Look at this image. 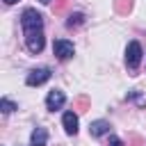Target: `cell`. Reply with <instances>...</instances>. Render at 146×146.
<instances>
[{
    "instance_id": "6da1fadb",
    "label": "cell",
    "mask_w": 146,
    "mask_h": 146,
    "mask_svg": "<svg viewBox=\"0 0 146 146\" xmlns=\"http://www.w3.org/2000/svg\"><path fill=\"white\" fill-rule=\"evenodd\" d=\"M21 27H23V34H27V32H39V30H43V16L36 11V9H25L23 14H21Z\"/></svg>"
},
{
    "instance_id": "7a4b0ae2",
    "label": "cell",
    "mask_w": 146,
    "mask_h": 146,
    "mask_svg": "<svg viewBox=\"0 0 146 146\" xmlns=\"http://www.w3.org/2000/svg\"><path fill=\"white\" fill-rule=\"evenodd\" d=\"M141 46H139V41H130L128 43V48H125V66L130 68V71H137L139 68V62H141Z\"/></svg>"
},
{
    "instance_id": "3957f363",
    "label": "cell",
    "mask_w": 146,
    "mask_h": 146,
    "mask_svg": "<svg viewBox=\"0 0 146 146\" xmlns=\"http://www.w3.org/2000/svg\"><path fill=\"white\" fill-rule=\"evenodd\" d=\"M25 46H27V50H30L32 55H39V52L43 50V46H46L43 30H39V32H27V34H25Z\"/></svg>"
},
{
    "instance_id": "277c9868",
    "label": "cell",
    "mask_w": 146,
    "mask_h": 146,
    "mask_svg": "<svg viewBox=\"0 0 146 146\" xmlns=\"http://www.w3.org/2000/svg\"><path fill=\"white\" fill-rule=\"evenodd\" d=\"M50 68L48 66H39V68H32L30 73H27V78H25V82H27V87H39V84H43V82H48L50 80Z\"/></svg>"
},
{
    "instance_id": "5b68a950",
    "label": "cell",
    "mask_w": 146,
    "mask_h": 146,
    "mask_svg": "<svg viewBox=\"0 0 146 146\" xmlns=\"http://www.w3.org/2000/svg\"><path fill=\"white\" fill-rule=\"evenodd\" d=\"M52 52H55V57L57 59H71L73 57V52H75V48H73V43L71 41H66V39H57L55 43H52Z\"/></svg>"
},
{
    "instance_id": "8992f818",
    "label": "cell",
    "mask_w": 146,
    "mask_h": 146,
    "mask_svg": "<svg viewBox=\"0 0 146 146\" xmlns=\"http://www.w3.org/2000/svg\"><path fill=\"white\" fill-rule=\"evenodd\" d=\"M64 103H66V96H64V91H59V89H52V91H48V96H46V107H48L50 112H55V110H62V107H64Z\"/></svg>"
},
{
    "instance_id": "52a82bcc",
    "label": "cell",
    "mask_w": 146,
    "mask_h": 146,
    "mask_svg": "<svg viewBox=\"0 0 146 146\" xmlns=\"http://www.w3.org/2000/svg\"><path fill=\"white\" fill-rule=\"evenodd\" d=\"M110 121H105V119H96V121H91L89 123V135L91 137H103V135H110Z\"/></svg>"
},
{
    "instance_id": "ba28073f",
    "label": "cell",
    "mask_w": 146,
    "mask_h": 146,
    "mask_svg": "<svg viewBox=\"0 0 146 146\" xmlns=\"http://www.w3.org/2000/svg\"><path fill=\"white\" fill-rule=\"evenodd\" d=\"M62 125H64L66 135H75V132H78V114H75V112H64Z\"/></svg>"
},
{
    "instance_id": "9c48e42d",
    "label": "cell",
    "mask_w": 146,
    "mask_h": 146,
    "mask_svg": "<svg viewBox=\"0 0 146 146\" xmlns=\"http://www.w3.org/2000/svg\"><path fill=\"white\" fill-rule=\"evenodd\" d=\"M46 141H48V130L46 128H34L32 137H30V144L32 146H46Z\"/></svg>"
},
{
    "instance_id": "30bf717a",
    "label": "cell",
    "mask_w": 146,
    "mask_h": 146,
    "mask_svg": "<svg viewBox=\"0 0 146 146\" xmlns=\"http://www.w3.org/2000/svg\"><path fill=\"white\" fill-rule=\"evenodd\" d=\"M82 23H84V14H80V11H78V14H71L68 21H66L68 27H75V25H82Z\"/></svg>"
},
{
    "instance_id": "8fae6325",
    "label": "cell",
    "mask_w": 146,
    "mask_h": 146,
    "mask_svg": "<svg viewBox=\"0 0 146 146\" xmlns=\"http://www.w3.org/2000/svg\"><path fill=\"white\" fill-rule=\"evenodd\" d=\"M0 110H2L5 114H11L14 110H18V105H16V103H11L9 98H2V100H0Z\"/></svg>"
},
{
    "instance_id": "7c38bea8",
    "label": "cell",
    "mask_w": 146,
    "mask_h": 146,
    "mask_svg": "<svg viewBox=\"0 0 146 146\" xmlns=\"http://www.w3.org/2000/svg\"><path fill=\"white\" fill-rule=\"evenodd\" d=\"M132 7V0H116V9L119 11H128Z\"/></svg>"
},
{
    "instance_id": "4fadbf2b",
    "label": "cell",
    "mask_w": 146,
    "mask_h": 146,
    "mask_svg": "<svg viewBox=\"0 0 146 146\" xmlns=\"http://www.w3.org/2000/svg\"><path fill=\"white\" fill-rule=\"evenodd\" d=\"M110 146H123V141H121L119 137H114V135H110Z\"/></svg>"
},
{
    "instance_id": "5bb4252c",
    "label": "cell",
    "mask_w": 146,
    "mask_h": 146,
    "mask_svg": "<svg viewBox=\"0 0 146 146\" xmlns=\"http://www.w3.org/2000/svg\"><path fill=\"white\" fill-rule=\"evenodd\" d=\"M5 5H14V2H18V0H2Z\"/></svg>"
},
{
    "instance_id": "9a60e30c",
    "label": "cell",
    "mask_w": 146,
    "mask_h": 146,
    "mask_svg": "<svg viewBox=\"0 0 146 146\" xmlns=\"http://www.w3.org/2000/svg\"><path fill=\"white\" fill-rule=\"evenodd\" d=\"M39 2H41V5H50L52 0H39Z\"/></svg>"
}]
</instances>
